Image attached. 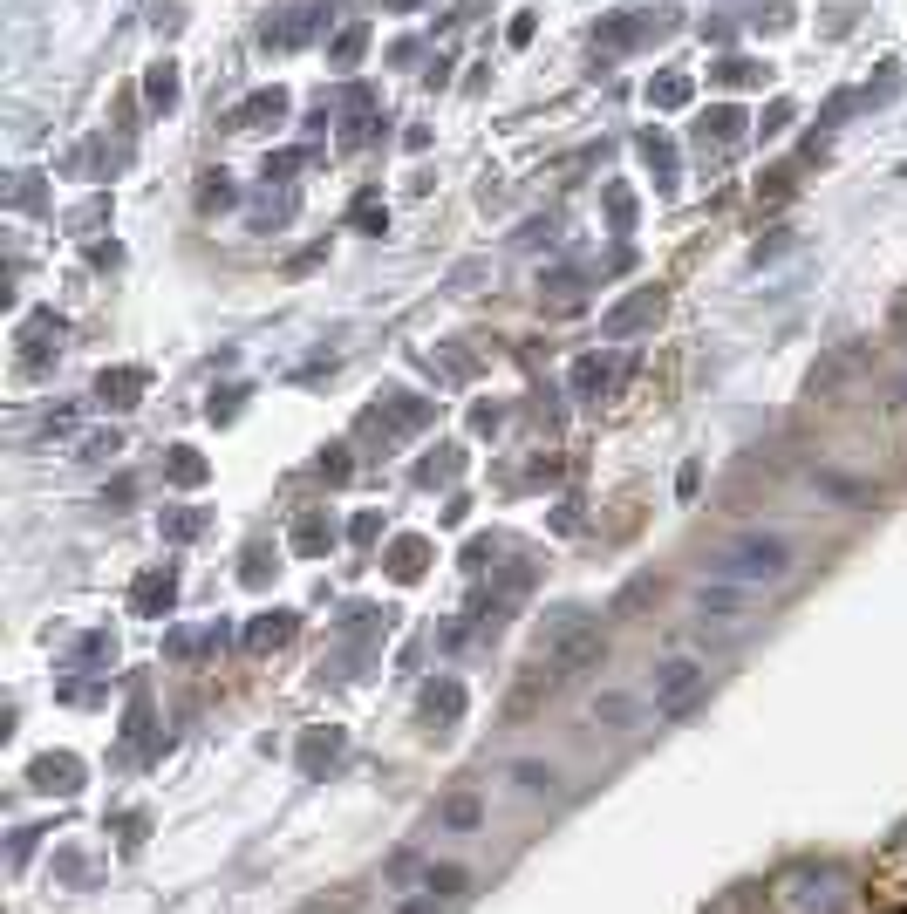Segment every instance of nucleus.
Masks as SVG:
<instances>
[{"instance_id":"nucleus-1","label":"nucleus","mask_w":907,"mask_h":914,"mask_svg":"<svg viewBox=\"0 0 907 914\" xmlns=\"http://www.w3.org/2000/svg\"><path fill=\"white\" fill-rule=\"evenodd\" d=\"M798 567L792 539L785 533H764V526H744V533H730L710 553V573L730 580V587H751V594H771V587H785Z\"/></svg>"},{"instance_id":"nucleus-2","label":"nucleus","mask_w":907,"mask_h":914,"mask_svg":"<svg viewBox=\"0 0 907 914\" xmlns=\"http://www.w3.org/2000/svg\"><path fill=\"white\" fill-rule=\"evenodd\" d=\"M703 696H710V662H703V655H669V662H655L648 703H655V717H662V724L689 717Z\"/></svg>"},{"instance_id":"nucleus-3","label":"nucleus","mask_w":907,"mask_h":914,"mask_svg":"<svg viewBox=\"0 0 907 914\" xmlns=\"http://www.w3.org/2000/svg\"><path fill=\"white\" fill-rule=\"evenodd\" d=\"M689 614L703 621V628H723V635H737V628H751V614H757V594L751 587H730V580H703L696 594H689Z\"/></svg>"},{"instance_id":"nucleus-4","label":"nucleus","mask_w":907,"mask_h":914,"mask_svg":"<svg viewBox=\"0 0 907 914\" xmlns=\"http://www.w3.org/2000/svg\"><path fill=\"white\" fill-rule=\"evenodd\" d=\"M587 717H594V724H601V730H628V724H635V717H642V703H635V696H628V689H601V696H594V703H587Z\"/></svg>"},{"instance_id":"nucleus-5","label":"nucleus","mask_w":907,"mask_h":914,"mask_svg":"<svg viewBox=\"0 0 907 914\" xmlns=\"http://www.w3.org/2000/svg\"><path fill=\"white\" fill-rule=\"evenodd\" d=\"M512 785H519L526 799H553V792H560V771L539 764V758H519V764H512Z\"/></svg>"},{"instance_id":"nucleus-6","label":"nucleus","mask_w":907,"mask_h":914,"mask_svg":"<svg viewBox=\"0 0 907 914\" xmlns=\"http://www.w3.org/2000/svg\"><path fill=\"white\" fill-rule=\"evenodd\" d=\"M423 887H430V901H457V894L471 887V874H464V867H430Z\"/></svg>"},{"instance_id":"nucleus-7","label":"nucleus","mask_w":907,"mask_h":914,"mask_svg":"<svg viewBox=\"0 0 907 914\" xmlns=\"http://www.w3.org/2000/svg\"><path fill=\"white\" fill-rule=\"evenodd\" d=\"M266 642H287V614H266L260 628H253V648H266Z\"/></svg>"},{"instance_id":"nucleus-8","label":"nucleus","mask_w":907,"mask_h":914,"mask_svg":"<svg viewBox=\"0 0 907 914\" xmlns=\"http://www.w3.org/2000/svg\"><path fill=\"white\" fill-rule=\"evenodd\" d=\"M444 819H451L457 833H464V826H478V799H451V812H444Z\"/></svg>"},{"instance_id":"nucleus-9","label":"nucleus","mask_w":907,"mask_h":914,"mask_svg":"<svg viewBox=\"0 0 907 914\" xmlns=\"http://www.w3.org/2000/svg\"><path fill=\"white\" fill-rule=\"evenodd\" d=\"M178 96V82H171V69H151V103H171Z\"/></svg>"}]
</instances>
